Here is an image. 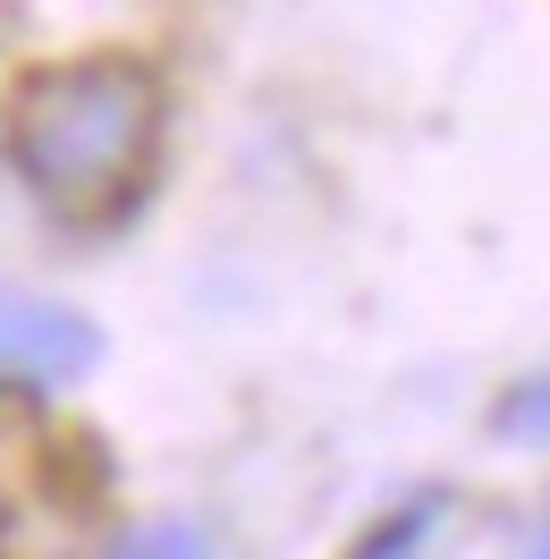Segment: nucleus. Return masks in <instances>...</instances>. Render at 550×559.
I'll list each match as a JSON object with an SVG mask.
<instances>
[{
	"label": "nucleus",
	"mask_w": 550,
	"mask_h": 559,
	"mask_svg": "<svg viewBox=\"0 0 550 559\" xmlns=\"http://www.w3.org/2000/svg\"><path fill=\"white\" fill-rule=\"evenodd\" d=\"M162 76L128 51H85L51 60L17 85L9 110V162L51 221L110 229L144 195L153 153H162Z\"/></svg>",
	"instance_id": "obj_1"
},
{
	"label": "nucleus",
	"mask_w": 550,
	"mask_h": 559,
	"mask_svg": "<svg viewBox=\"0 0 550 559\" xmlns=\"http://www.w3.org/2000/svg\"><path fill=\"white\" fill-rule=\"evenodd\" d=\"M103 365V331L43 297H0V390H69Z\"/></svg>",
	"instance_id": "obj_2"
},
{
	"label": "nucleus",
	"mask_w": 550,
	"mask_h": 559,
	"mask_svg": "<svg viewBox=\"0 0 550 559\" xmlns=\"http://www.w3.org/2000/svg\"><path fill=\"white\" fill-rule=\"evenodd\" d=\"M491 424H500L509 441H534V450H542V441H550V373H542V382H516L509 399L491 407Z\"/></svg>",
	"instance_id": "obj_3"
},
{
	"label": "nucleus",
	"mask_w": 550,
	"mask_h": 559,
	"mask_svg": "<svg viewBox=\"0 0 550 559\" xmlns=\"http://www.w3.org/2000/svg\"><path fill=\"white\" fill-rule=\"evenodd\" d=\"M423 534H432V500H415V509H398V518H381L364 543H356V559H415L423 551Z\"/></svg>",
	"instance_id": "obj_4"
},
{
	"label": "nucleus",
	"mask_w": 550,
	"mask_h": 559,
	"mask_svg": "<svg viewBox=\"0 0 550 559\" xmlns=\"http://www.w3.org/2000/svg\"><path fill=\"white\" fill-rule=\"evenodd\" d=\"M110 559H212V534L204 525H144V534H128Z\"/></svg>",
	"instance_id": "obj_5"
},
{
	"label": "nucleus",
	"mask_w": 550,
	"mask_h": 559,
	"mask_svg": "<svg viewBox=\"0 0 550 559\" xmlns=\"http://www.w3.org/2000/svg\"><path fill=\"white\" fill-rule=\"evenodd\" d=\"M525 559H550V525H542V534H534V543H525Z\"/></svg>",
	"instance_id": "obj_6"
}]
</instances>
